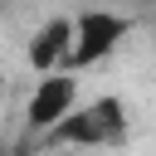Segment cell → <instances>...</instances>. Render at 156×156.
<instances>
[{"label":"cell","instance_id":"obj_3","mask_svg":"<svg viewBox=\"0 0 156 156\" xmlns=\"http://www.w3.org/2000/svg\"><path fill=\"white\" fill-rule=\"evenodd\" d=\"M78 102H83V93H78V73H68V68H58V73H39V78H34V93H29V102H24V122H29L34 136H49Z\"/></svg>","mask_w":156,"mask_h":156},{"label":"cell","instance_id":"obj_4","mask_svg":"<svg viewBox=\"0 0 156 156\" xmlns=\"http://www.w3.org/2000/svg\"><path fill=\"white\" fill-rule=\"evenodd\" d=\"M68 49H73V15H54L29 39V68L34 73H58L68 63Z\"/></svg>","mask_w":156,"mask_h":156},{"label":"cell","instance_id":"obj_1","mask_svg":"<svg viewBox=\"0 0 156 156\" xmlns=\"http://www.w3.org/2000/svg\"><path fill=\"white\" fill-rule=\"evenodd\" d=\"M132 136V117L122 98H83L44 141L49 146H78V151H117Z\"/></svg>","mask_w":156,"mask_h":156},{"label":"cell","instance_id":"obj_2","mask_svg":"<svg viewBox=\"0 0 156 156\" xmlns=\"http://www.w3.org/2000/svg\"><path fill=\"white\" fill-rule=\"evenodd\" d=\"M132 34V20L122 10H107V5H88L73 15V49H68V73H88L98 63H107L117 54V44Z\"/></svg>","mask_w":156,"mask_h":156}]
</instances>
